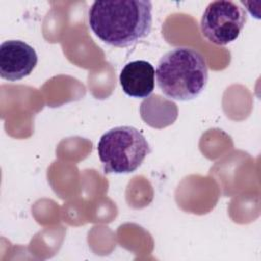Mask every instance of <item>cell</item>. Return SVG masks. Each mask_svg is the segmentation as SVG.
Here are the masks:
<instances>
[{
  "mask_svg": "<svg viewBox=\"0 0 261 261\" xmlns=\"http://www.w3.org/2000/svg\"><path fill=\"white\" fill-rule=\"evenodd\" d=\"M156 82L169 99L189 101L197 98L208 82V65L204 55L191 47H176L158 61Z\"/></svg>",
  "mask_w": 261,
  "mask_h": 261,
  "instance_id": "2",
  "label": "cell"
},
{
  "mask_svg": "<svg viewBox=\"0 0 261 261\" xmlns=\"http://www.w3.org/2000/svg\"><path fill=\"white\" fill-rule=\"evenodd\" d=\"M92 32L107 45L125 48L149 36L152 2L149 0L95 1L89 9Z\"/></svg>",
  "mask_w": 261,
  "mask_h": 261,
  "instance_id": "1",
  "label": "cell"
},
{
  "mask_svg": "<svg viewBox=\"0 0 261 261\" xmlns=\"http://www.w3.org/2000/svg\"><path fill=\"white\" fill-rule=\"evenodd\" d=\"M247 22V12L239 3L228 0L210 2L201 17L200 29L210 43L224 46L238 39Z\"/></svg>",
  "mask_w": 261,
  "mask_h": 261,
  "instance_id": "4",
  "label": "cell"
},
{
  "mask_svg": "<svg viewBox=\"0 0 261 261\" xmlns=\"http://www.w3.org/2000/svg\"><path fill=\"white\" fill-rule=\"evenodd\" d=\"M119 84L127 96L148 98L155 87V69L146 60L130 61L121 69Z\"/></svg>",
  "mask_w": 261,
  "mask_h": 261,
  "instance_id": "6",
  "label": "cell"
},
{
  "mask_svg": "<svg viewBox=\"0 0 261 261\" xmlns=\"http://www.w3.org/2000/svg\"><path fill=\"white\" fill-rule=\"evenodd\" d=\"M38 62L35 49L20 40H7L0 45V75L15 82L29 75Z\"/></svg>",
  "mask_w": 261,
  "mask_h": 261,
  "instance_id": "5",
  "label": "cell"
},
{
  "mask_svg": "<svg viewBox=\"0 0 261 261\" xmlns=\"http://www.w3.org/2000/svg\"><path fill=\"white\" fill-rule=\"evenodd\" d=\"M104 173H132L151 152L145 136L129 125L115 126L104 133L97 145Z\"/></svg>",
  "mask_w": 261,
  "mask_h": 261,
  "instance_id": "3",
  "label": "cell"
}]
</instances>
